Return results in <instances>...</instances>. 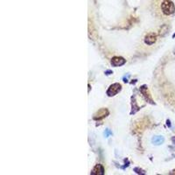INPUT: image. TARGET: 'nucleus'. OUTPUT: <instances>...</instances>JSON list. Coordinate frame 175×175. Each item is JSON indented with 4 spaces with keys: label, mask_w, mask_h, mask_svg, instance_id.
I'll return each mask as SVG.
<instances>
[{
    "label": "nucleus",
    "mask_w": 175,
    "mask_h": 175,
    "mask_svg": "<svg viewBox=\"0 0 175 175\" xmlns=\"http://www.w3.org/2000/svg\"><path fill=\"white\" fill-rule=\"evenodd\" d=\"M161 9L165 15H171L174 13L175 6L171 0H164L161 4Z\"/></svg>",
    "instance_id": "1"
},
{
    "label": "nucleus",
    "mask_w": 175,
    "mask_h": 175,
    "mask_svg": "<svg viewBox=\"0 0 175 175\" xmlns=\"http://www.w3.org/2000/svg\"><path fill=\"white\" fill-rule=\"evenodd\" d=\"M122 89V86L119 83H113L109 87L108 90H107V95L109 97H114L116 95H117Z\"/></svg>",
    "instance_id": "2"
},
{
    "label": "nucleus",
    "mask_w": 175,
    "mask_h": 175,
    "mask_svg": "<svg viewBox=\"0 0 175 175\" xmlns=\"http://www.w3.org/2000/svg\"><path fill=\"white\" fill-rule=\"evenodd\" d=\"M126 62V60L124 58L119 57V56H115L111 59V65L113 67H121L124 65Z\"/></svg>",
    "instance_id": "3"
},
{
    "label": "nucleus",
    "mask_w": 175,
    "mask_h": 175,
    "mask_svg": "<svg viewBox=\"0 0 175 175\" xmlns=\"http://www.w3.org/2000/svg\"><path fill=\"white\" fill-rule=\"evenodd\" d=\"M109 115V110L107 109H101L97 111V113L94 116V119L95 120H100L103 119L104 117H106Z\"/></svg>",
    "instance_id": "4"
},
{
    "label": "nucleus",
    "mask_w": 175,
    "mask_h": 175,
    "mask_svg": "<svg viewBox=\"0 0 175 175\" xmlns=\"http://www.w3.org/2000/svg\"><path fill=\"white\" fill-rule=\"evenodd\" d=\"M105 173V170H104V167L101 164H98L97 165L92 171H91V174L93 175H103Z\"/></svg>",
    "instance_id": "5"
},
{
    "label": "nucleus",
    "mask_w": 175,
    "mask_h": 175,
    "mask_svg": "<svg viewBox=\"0 0 175 175\" xmlns=\"http://www.w3.org/2000/svg\"><path fill=\"white\" fill-rule=\"evenodd\" d=\"M156 40H157V37L154 33H149L145 36V43L147 45H152L156 42Z\"/></svg>",
    "instance_id": "6"
},
{
    "label": "nucleus",
    "mask_w": 175,
    "mask_h": 175,
    "mask_svg": "<svg viewBox=\"0 0 175 175\" xmlns=\"http://www.w3.org/2000/svg\"><path fill=\"white\" fill-rule=\"evenodd\" d=\"M164 141V139L162 137H159V136H158V137H154L153 139H152V143L154 144V145H160V144H162Z\"/></svg>",
    "instance_id": "7"
},
{
    "label": "nucleus",
    "mask_w": 175,
    "mask_h": 175,
    "mask_svg": "<svg viewBox=\"0 0 175 175\" xmlns=\"http://www.w3.org/2000/svg\"><path fill=\"white\" fill-rule=\"evenodd\" d=\"M167 32H168V27H167L166 25H163L161 27V29L159 31V35L160 36H165L167 33Z\"/></svg>",
    "instance_id": "8"
},
{
    "label": "nucleus",
    "mask_w": 175,
    "mask_h": 175,
    "mask_svg": "<svg viewBox=\"0 0 175 175\" xmlns=\"http://www.w3.org/2000/svg\"><path fill=\"white\" fill-rule=\"evenodd\" d=\"M111 134H112V132L109 131V129H107V130L105 131V137H106V138H108L109 135H111Z\"/></svg>",
    "instance_id": "9"
},
{
    "label": "nucleus",
    "mask_w": 175,
    "mask_h": 175,
    "mask_svg": "<svg viewBox=\"0 0 175 175\" xmlns=\"http://www.w3.org/2000/svg\"><path fill=\"white\" fill-rule=\"evenodd\" d=\"M174 54H175V50H174Z\"/></svg>",
    "instance_id": "10"
}]
</instances>
